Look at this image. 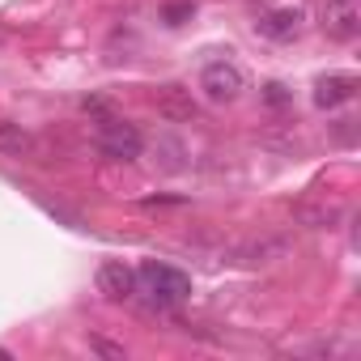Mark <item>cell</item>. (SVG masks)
<instances>
[{
  "label": "cell",
  "instance_id": "6da1fadb",
  "mask_svg": "<svg viewBox=\"0 0 361 361\" xmlns=\"http://www.w3.org/2000/svg\"><path fill=\"white\" fill-rule=\"evenodd\" d=\"M149 293V302L153 306H178L188 293H192V281L178 272V268H170V264H157V259H149V264H140V272H136V293Z\"/></svg>",
  "mask_w": 361,
  "mask_h": 361
},
{
  "label": "cell",
  "instance_id": "7a4b0ae2",
  "mask_svg": "<svg viewBox=\"0 0 361 361\" xmlns=\"http://www.w3.org/2000/svg\"><path fill=\"white\" fill-rule=\"evenodd\" d=\"M145 149V136L123 123V119H102L98 123V153H106L111 161H136Z\"/></svg>",
  "mask_w": 361,
  "mask_h": 361
},
{
  "label": "cell",
  "instance_id": "3957f363",
  "mask_svg": "<svg viewBox=\"0 0 361 361\" xmlns=\"http://www.w3.org/2000/svg\"><path fill=\"white\" fill-rule=\"evenodd\" d=\"M200 90H204L209 102H234L247 90V77H243V68L234 60H213L200 73Z\"/></svg>",
  "mask_w": 361,
  "mask_h": 361
},
{
  "label": "cell",
  "instance_id": "277c9868",
  "mask_svg": "<svg viewBox=\"0 0 361 361\" xmlns=\"http://www.w3.org/2000/svg\"><path fill=\"white\" fill-rule=\"evenodd\" d=\"M98 289H102L111 302L136 298V268H128L123 259H106V264L98 268Z\"/></svg>",
  "mask_w": 361,
  "mask_h": 361
},
{
  "label": "cell",
  "instance_id": "5b68a950",
  "mask_svg": "<svg viewBox=\"0 0 361 361\" xmlns=\"http://www.w3.org/2000/svg\"><path fill=\"white\" fill-rule=\"evenodd\" d=\"M285 251H289V243H285V238H251V243L234 247V251H230V259H234V264H247V268H264V264L281 259Z\"/></svg>",
  "mask_w": 361,
  "mask_h": 361
},
{
  "label": "cell",
  "instance_id": "8992f818",
  "mask_svg": "<svg viewBox=\"0 0 361 361\" xmlns=\"http://www.w3.org/2000/svg\"><path fill=\"white\" fill-rule=\"evenodd\" d=\"M153 106H157L161 119H178V123L196 119V102H192V94H188L183 85H166V90L153 98Z\"/></svg>",
  "mask_w": 361,
  "mask_h": 361
},
{
  "label": "cell",
  "instance_id": "52a82bcc",
  "mask_svg": "<svg viewBox=\"0 0 361 361\" xmlns=\"http://www.w3.org/2000/svg\"><path fill=\"white\" fill-rule=\"evenodd\" d=\"M353 94H357V77H323V81L314 85V106L331 111V106L348 102Z\"/></svg>",
  "mask_w": 361,
  "mask_h": 361
},
{
  "label": "cell",
  "instance_id": "ba28073f",
  "mask_svg": "<svg viewBox=\"0 0 361 361\" xmlns=\"http://www.w3.org/2000/svg\"><path fill=\"white\" fill-rule=\"evenodd\" d=\"M327 35L336 39L357 35V0H327Z\"/></svg>",
  "mask_w": 361,
  "mask_h": 361
},
{
  "label": "cell",
  "instance_id": "9c48e42d",
  "mask_svg": "<svg viewBox=\"0 0 361 361\" xmlns=\"http://www.w3.org/2000/svg\"><path fill=\"white\" fill-rule=\"evenodd\" d=\"M0 153H9V157H30L35 153V136L22 128V123H0Z\"/></svg>",
  "mask_w": 361,
  "mask_h": 361
},
{
  "label": "cell",
  "instance_id": "30bf717a",
  "mask_svg": "<svg viewBox=\"0 0 361 361\" xmlns=\"http://www.w3.org/2000/svg\"><path fill=\"white\" fill-rule=\"evenodd\" d=\"M259 30H264L268 39H293V35L302 30V13H298V9H272V13L259 22Z\"/></svg>",
  "mask_w": 361,
  "mask_h": 361
},
{
  "label": "cell",
  "instance_id": "8fae6325",
  "mask_svg": "<svg viewBox=\"0 0 361 361\" xmlns=\"http://www.w3.org/2000/svg\"><path fill=\"white\" fill-rule=\"evenodd\" d=\"M161 166L166 170H183V145L178 140H161Z\"/></svg>",
  "mask_w": 361,
  "mask_h": 361
},
{
  "label": "cell",
  "instance_id": "7c38bea8",
  "mask_svg": "<svg viewBox=\"0 0 361 361\" xmlns=\"http://www.w3.org/2000/svg\"><path fill=\"white\" fill-rule=\"evenodd\" d=\"M161 18H166L170 26H178L183 18H192V5H166V9H161Z\"/></svg>",
  "mask_w": 361,
  "mask_h": 361
},
{
  "label": "cell",
  "instance_id": "4fadbf2b",
  "mask_svg": "<svg viewBox=\"0 0 361 361\" xmlns=\"http://www.w3.org/2000/svg\"><path fill=\"white\" fill-rule=\"evenodd\" d=\"M90 348H94V353H102V357H123V348H119V344H111V340H90Z\"/></svg>",
  "mask_w": 361,
  "mask_h": 361
},
{
  "label": "cell",
  "instance_id": "5bb4252c",
  "mask_svg": "<svg viewBox=\"0 0 361 361\" xmlns=\"http://www.w3.org/2000/svg\"><path fill=\"white\" fill-rule=\"evenodd\" d=\"M268 102L281 106V102H285V85H268Z\"/></svg>",
  "mask_w": 361,
  "mask_h": 361
}]
</instances>
